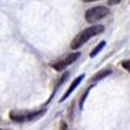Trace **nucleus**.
I'll return each mask as SVG.
<instances>
[{
  "label": "nucleus",
  "mask_w": 130,
  "mask_h": 130,
  "mask_svg": "<svg viewBox=\"0 0 130 130\" xmlns=\"http://www.w3.org/2000/svg\"><path fill=\"white\" fill-rule=\"evenodd\" d=\"M88 93H89V88H88L87 90H86V93H85V94H83V96H82L81 101H80V108H81V109H82V106H83V102H85V100H86V97H87Z\"/></svg>",
  "instance_id": "obj_9"
},
{
  "label": "nucleus",
  "mask_w": 130,
  "mask_h": 130,
  "mask_svg": "<svg viewBox=\"0 0 130 130\" xmlns=\"http://www.w3.org/2000/svg\"><path fill=\"white\" fill-rule=\"evenodd\" d=\"M43 112H45V109H42V110H34V111L14 109V110L9 111V118L14 122H28L40 117L41 115H43Z\"/></svg>",
  "instance_id": "obj_2"
},
{
  "label": "nucleus",
  "mask_w": 130,
  "mask_h": 130,
  "mask_svg": "<svg viewBox=\"0 0 130 130\" xmlns=\"http://www.w3.org/2000/svg\"><path fill=\"white\" fill-rule=\"evenodd\" d=\"M104 46H106V41H101V42L99 43V45H97L96 47H95V48L93 49V51H91V53H90V58H94V56H96L97 53H99V52H100L101 49H102L103 47H104Z\"/></svg>",
  "instance_id": "obj_7"
},
{
  "label": "nucleus",
  "mask_w": 130,
  "mask_h": 130,
  "mask_svg": "<svg viewBox=\"0 0 130 130\" xmlns=\"http://www.w3.org/2000/svg\"><path fill=\"white\" fill-rule=\"evenodd\" d=\"M103 30H104L103 25H93V26H90V27H88V28H86V29L81 30V32L73 39L72 43H70V47H72V49L80 48L83 43H86L87 41H89L91 38H94V36L101 34Z\"/></svg>",
  "instance_id": "obj_1"
},
{
  "label": "nucleus",
  "mask_w": 130,
  "mask_h": 130,
  "mask_svg": "<svg viewBox=\"0 0 130 130\" xmlns=\"http://www.w3.org/2000/svg\"><path fill=\"white\" fill-rule=\"evenodd\" d=\"M109 14V8L104 6H96L93 7V8L88 9L85 14L86 21L89 22V24H94V22L99 21L101 19H103L104 17Z\"/></svg>",
  "instance_id": "obj_3"
},
{
  "label": "nucleus",
  "mask_w": 130,
  "mask_h": 130,
  "mask_svg": "<svg viewBox=\"0 0 130 130\" xmlns=\"http://www.w3.org/2000/svg\"><path fill=\"white\" fill-rule=\"evenodd\" d=\"M110 73H111V70H110V69L100 70V72H97L95 75L91 76V77H90V81L94 82V81H99V80H101V79H104V77H106V76H108Z\"/></svg>",
  "instance_id": "obj_6"
},
{
  "label": "nucleus",
  "mask_w": 130,
  "mask_h": 130,
  "mask_svg": "<svg viewBox=\"0 0 130 130\" xmlns=\"http://www.w3.org/2000/svg\"><path fill=\"white\" fill-rule=\"evenodd\" d=\"M79 58H80V53H72V54H69L64 59H62V60H60V61H58V62L53 63L52 64V67H53L55 70H63L66 67L70 66L73 62H75Z\"/></svg>",
  "instance_id": "obj_4"
},
{
  "label": "nucleus",
  "mask_w": 130,
  "mask_h": 130,
  "mask_svg": "<svg viewBox=\"0 0 130 130\" xmlns=\"http://www.w3.org/2000/svg\"><path fill=\"white\" fill-rule=\"evenodd\" d=\"M122 67H123L124 69H127L128 72L130 73V60H124V61H122Z\"/></svg>",
  "instance_id": "obj_8"
},
{
  "label": "nucleus",
  "mask_w": 130,
  "mask_h": 130,
  "mask_svg": "<svg viewBox=\"0 0 130 130\" xmlns=\"http://www.w3.org/2000/svg\"><path fill=\"white\" fill-rule=\"evenodd\" d=\"M85 3H91V1H97V0H83Z\"/></svg>",
  "instance_id": "obj_11"
},
{
  "label": "nucleus",
  "mask_w": 130,
  "mask_h": 130,
  "mask_svg": "<svg viewBox=\"0 0 130 130\" xmlns=\"http://www.w3.org/2000/svg\"><path fill=\"white\" fill-rule=\"evenodd\" d=\"M83 79H85V75H83V74H82V75H80L79 77H77V79H75V80H74V81L72 82V85L69 86V88H68V89H67V91H66V93H64V94H63V96L61 97L60 102H63V101L66 100L67 97L69 96V95L72 94L73 91L75 90V88L77 87V86H79L80 83H81V81H82V80H83Z\"/></svg>",
  "instance_id": "obj_5"
},
{
  "label": "nucleus",
  "mask_w": 130,
  "mask_h": 130,
  "mask_svg": "<svg viewBox=\"0 0 130 130\" xmlns=\"http://www.w3.org/2000/svg\"><path fill=\"white\" fill-rule=\"evenodd\" d=\"M0 130H3V129H0Z\"/></svg>",
  "instance_id": "obj_12"
},
{
  "label": "nucleus",
  "mask_w": 130,
  "mask_h": 130,
  "mask_svg": "<svg viewBox=\"0 0 130 130\" xmlns=\"http://www.w3.org/2000/svg\"><path fill=\"white\" fill-rule=\"evenodd\" d=\"M122 0H109L108 3H109V5H116V4H118V3H121Z\"/></svg>",
  "instance_id": "obj_10"
}]
</instances>
